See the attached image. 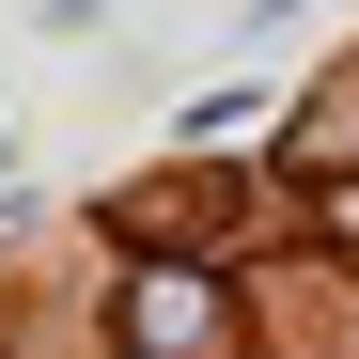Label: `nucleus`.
Masks as SVG:
<instances>
[{"label": "nucleus", "instance_id": "nucleus-1", "mask_svg": "<svg viewBox=\"0 0 359 359\" xmlns=\"http://www.w3.org/2000/svg\"><path fill=\"white\" fill-rule=\"evenodd\" d=\"M126 328H141V359H219L234 297H219V281H188V266H156V281H126Z\"/></svg>", "mask_w": 359, "mask_h": 359}]
</instances>
